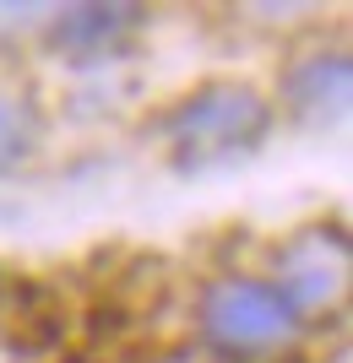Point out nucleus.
<instances>
[{
  "instance_id": "20e7f679",
  "label": "nucleus",
  "mask_w": 353,
  "mask_h": 363,
  "mask_svg": "<svg viewBox=\"0 0 353 363\" xmlns=\"http://www.w3.org/2000/svg\"><path fill=\"white\" fill-rule=\"evenodd\" d=\"M288 114L305 125H337L353 104V60L348 55H310L283 76Z\"/></svg>"
},
{
  "instance_id": "f257e3e1",
  "label": "nucleus",
  "mask_w": 353,
  "mask_h": 363,
  "mask_svg": "<svg viewBox=\"0 0 353 363\" xmlns=\"http://www.w3.org/2000/svg\"><path fill=\"white\" fill-rule=\"evenodd\" d=\"M163 130H169L180 168L207 174V168L239 163L261 147L266 130H272V104L245 82H207L169 108Z\"/></svg>"
},
{
  "instance_id": "f03ea898",
  "label": "nucleus",
  "mask_w": 353,
  "mask_h": 363,
  "mask_svg": "<svg viewBox=\"0 0 353 363\" xmlns=\"http://www.w3.org/2000/svg\"><path fill=\"white\" fill-rule=\"evenodd\" d=\"M293 325H299V309L277 293V282L223 277L201 298V336H207V347L229 352V358L277 347L283 336H293Z\"/></svg>"
},
{
  "instance_id": "423d86ee",
  "label": "nucleus",
  "mask_w": 353,
  "mask_h": 363,
  "mask_svg": "<svg viewBox=\"0 0 353 363\" xmlns=\"http://www.w3.org/2000/svg\"><path fill=\"white\" fill-rule=\"evenodd\" d=\"M33 147H38V125H33V114L22 108V98L0 92V179L28 163Z\"/></svg>"
},
{
  "instance_id": "39448f33",
  "label": "nucleus",
  "mask_w": 353,
  "mask_h": 363,
  "mask_svg": "<svg viewBox=\"0 0 353 363\" xmlns=\"http://www.w3.org/2000/svg\"><path fill=\"white\" fill-rule=\"evenodd\" d=\"M141 22V6H65L60 22H55V44L71 49V55H104L125 38V33Z\"/></svg>"
},
{
  "instance_id": "7ed1b4c3",
  "label": "nucleus",
  "mask_w": 353,
  "mask_h": 363,
  "mask_svg": "<svg viewBox=\"0 0 353 363\" xmlns=\"http://www.w3.org/2000/svg\"><path fill=\"white\" fill-rule=\"evenodd\" d=\"M348 239L342 228H299L283 250H277V293L305 315V309H326L348 288Z\"/></svg>"
}]
</instances>
